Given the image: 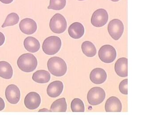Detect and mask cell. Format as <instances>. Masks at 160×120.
I'll list each match as a JSON object with an SVG mask.
<instances>
[{"instance_id": "6da1fadb", "label": "cell", "mask_w": 160, "mask_h": 120, "mask_svg": "<svg viewBox=\"0 0 160 120\" xmlns=\"http://www.w3.org/2000/svg\"><path fill=\"white\" fill-rule=\"evenodd\" d=\"M48 70L52 74L56 77H62L66 73L67 64L63 59L58 57L49 58L47 62Z\"/></svg>"}, {"instance_id": "7a4b0ae2", "label": "cell", "mask_w": 160, "mask_h": 120, "mask_svg": "<svg viewBox=\"0 0 160 120\" xmlns=\"http://www.w3.org/2000/svg\"><path fill=\"white\" fill-rule=\"evenodd\" d=\"M17 65L22 71L26 72H32L37 67V59L31 53H24L19 57L17 61Z\"/></svg>"}, {"instance_id": "3957f363", "label": "cell", "mask_w": 160, "mask_h": 120, "mask_svg": "<svg viewBox=\"0 0 160 120\" xmlns=\"http://www.w3.org/2000/svg\"><path fill=\"white\" fill-rule=\"evenodd\" d=\"M62 46V41L59 37L52 36L46 38L42 44L43 51L49 55L55 54L59 51Z\"/></svg>"}, {"instance_id": "277c9868", "label": "cell", "mask_w": 160, "mask_h": 120, "mask_svg": "<svg viewBox=\"0 0 160 120\" xmlns=\"http://www.w3.org/2000/svg\"><path fill=\"white\" fill-rule=\"evenodd\" d=\"M67 26L66 18L60 13H56L53 15L49 22V28L54 33H63L66 31Z\"/></svg>"}, {"instance_id": "5b68a950", "label": "cell", "mask_w": 160, "mask_h": 120, "mask_svg": "<svg viewBox=\"0 0 160 120\" xmlns=\"http://www.w3.org/2000/svg\"><path fill=\"white\" fill-rule=\"evenodd\" d=\"M106 98L105 90L99 87H95L89 90L87 94L88 102L92 106H97L102 102Z\"/></svg>"}, {"instance_id": "8992f818", "label": "cell", "mask_w": 160, "mask_h": 120, "mask_svg": "<svg viewBox=\"0 0 160 120\" xmlns=\"http://www.w3.org/2000/svg\"><path fill=\"white\" fill-rule=\"evenodd\" d=\"M98 56L100 59L103 62L111 63L117 57L116 50L111 45H104L99 50Z\"/></svg>"}, {"instance_id": "52a82bcc", "label": "cell", "mask_w": 160, "mask_h": 120, "mask_svg": "<svg viewBox=\"0 0 160 120\" xmlns=\"http://www.w3.org/2000/svg\"><path fill=\"white\" fill-rule=\"evenodd\" d=\"M124 30V25L121 20L114 19L110 21L108 24V32L114 40L119 39L122 35Z\"/></svg>"}, {"instance_id": "ba28073f", "label": "cell", "mask_w": 160, "mask_h": 120, "mask_svg": "<svg viewBox=\"0 0 160 120\" xmlns=\"http://www.w3.org/2000/svg\"><path fill=\"white\" fill-rule=\"evenodd\" d=\"M109 15L107 11L105 9H98L92 16L91 24L95 27H102L107 23Z\"/></svg>"}, {"instance_id": "9c48e42d", "label": "cell", "mask_w": 160, "mask_h": 120, "mask_svg": "<svg viewBox=\"0 0 160 120\" xmlns=\"http://www.w3.org/2000/svg\"><path fill=\"white\" fill-rule=\"evenodd\" d=\"M6 99L11 104H16L19 102L21 92L18 87L13 84L7 86L5 92Z\"/></svg>"}, {"instance_id": "30bf717a", "label": "cell", "mask_w": 160, "mask_h": 120, "mask_svg": "<svg viewBox=\"0 0 160 120\" xmlns=\"http://www.w3.org/2000/svg\"><path fill=\"white\" fill-rule=\"evenodd\" d=\"M41 103L40 95L36 92H29L25 97L24 104L27 109L34 110L39 107Z\"/></svg>"}, {"instance_id": "8fae6325", "label": "cell", "mask_w": 160, "mask_h": 120, "mask_svg": "<svg viewBox=\"0 0 160 120\" xmlns=\"http://www.w3.org/2000/svg\"><path fill=\"white\" fill-rule=\"evenodd\" d=\"M19 28L23 33L27 35H31L33 34L37 30V24L34 20L29 18H26L20 22Z\"/></svg>"}, {"instance_id": "7c38bea8", "label": "cell", "mask_w": 160, "mask_h": 120, "mask_svg": "<svg viewBox=\"0 0 160 120\" xmlns=\"http://www.w3.org/2000/svg\"><path fill=\"white\" fill-rule=\"evenodd\" d=\"M89 77L92 83L99 85L105 82L107 79V75L104 69L97 68L91 72Z\"/></svg>"}, {"instance_id": "4fadbf2b", "label": "cell", "mask_w": 160, "mask_h": 120, "mask_svg": "<svg viewBox=\"0 0 160 120\" xmlns=\"http://www.w3.org/2000/svg\"><path fill=\"white\" fill-rule=\"evenodd\" d=\"M64 85L62 82L55 81L50 83L47 89V93L51 98H57L59 96L62 92Z\"/></svg>"}, {"instance_id": "5bb4252c", "label": "cell", "mask_w": 160, "mask_h": 120, "mask_svg": "<svg viewBox=\"0 0 160 120\" xmlns=\"http://www.w3.org/2000/svg\"><path fill=\"white\" fill-rule=\"evenodd\" d=\"M105 110L107 112H120L122 110V104L118 98H109L105 104Z\"/></svg>"}, {"instance_id": "9a60e30c", "label": "cell", "mask_w": 160, "mask_h": 120, "mask_svg": "<svg viewBox=\"0 0 160 120\" xmlns=\"http://www.w3.org/2000/svg\"><path fill=\"white\" fill-rule=\"evenodd\" d=\"M115 70L119 76L122 78L128 76V59L122 58L118 59L115 64Z\"/></svg>"}, {"instance_id": "2e32d148", "label": "cell", "mask_w": 160, "mask_h": 120, "mask_svg": "<svg viewBox=\"0 0 160 120\" xmlns=\"http://www.w3.org/2000/svg\"><path fill=\"white\" fill-rule=\"evenodd\" d=\"M68 32L70 37L75 39H78L84 35L85 28L82 24L76 22L69 26Z\"/></svg>"}, {"instance_id": "e0dca14e", "label": "cell", "mask_w": 160, "mask_h": 120, "mask_svg": "<svg viewBox=\"0 0 160 120\" xmlns=\"http://www.w3.org/2000/svg\"><path fill=\"white\" fill-rule=\"evenodd\" d=\"M24 46L27 51L32 53L39 51L40 49V43L38 40L32 37H28L25 39Z\"/></svg>"}, {"instance_id": "ac0fdd59", "label": "cell", "mask_w": 160, "mask_h": 120, "mask_svg": "<svg viewBox=\"0 0 160 120\" xmlns=\"http://www.w3.org/2000/svg\"><path fill=\"white\" fill-rule=\"evenodd\" d=\"M13 75V69L8 62H0V77L6 79H10Z\"/></svg>"}, {"instance_id": "d6986e66", "label": "cell", "mask_w": 160, "mask_h": 120, "mask_svg": "<svg viewBox=\"0 0 160 120\" xmlns=\"http://www.w3.org/2000/svg\"><path fill=\"white\" fill-rule=\"evenodd\" d=\"M50 78L51 76L49 72L45 70H39L33 73L32 79L36 82L44 84L49 82Z\"/></svg>"}, {"instance_id": "ffe728a7", "label": "cell", "mask_w": 160, "mask_h": 120, "mask_svg": "<svg viewBox=\"0 0 160 120\" xmlns=\"http://www.w3.org/2000/svg\"><path fill=\"white\" fill-rule=\"evenodd\" d=\"M67 109L66 98H63L54 101L51 105L50 110L52 112H66Z\"/></svg>"}, {"instance_id": "44dd1931", "label": "cell", "mask_w": 160, "mask_h": 120, "mask_svg": "<svg viewBox=\"0 0 160 120\" xmlns=\"http://www.w3.org/2000/svg\"><path fill=\"white\" fill-rule=\"evenodd\" d=\"M82 51L87 57H93L96 54L97 49L94 44L89 41H85L82 45Z\"/></svg>"}, {"instance_id": "7402d4cb", "label": "cell", "mask_w": 160, "mask_h": 120, "mask_svg": "<svg viewBox=\"0 0 160 120\" xmlns=\"http://www.w3.org/2000/svg\"><path fill=\"white\" fill-rule=\"evenodd\" d=\"M20 18L18 14L15 12L9 13L6 17L5 22L2 25V28L7 26H13L16 25L19 21Z\"/></svg>"}, {"instance_id": "603a6c76", "label": "cell", "mask_w": 160, "mask_h": 120, "mask_svg": "<svg viewBox=\"0 0 160 120\" xmlns=\"http://www.w3.org/2000/svg\"><path fill=\"white\" fill-rule=\"evenodd\" d=\"M71 108L73 112H84L85 111V106L83 101L78 98H76L72 101Z\"/></svg>"}, {"instance_id": "cb8c5ba5", "label": "cell", "mask_w": 160, "mask_h": 120, "mask_svg": "<svg viewBox=\"0 0 160 120\" xmlns=\"http://www.w3.org/2000/svg\"><path fill=\"white\" fill-rule=\"evenodd\" d=\"M66 0H50L48 9L60 10L64 9L66 6Z\"/></svg>"}, {"instance_id": "d4e9b609", "label": "cell", "mask_w": 160, "mask_h": 120, "mask_svg": "<svg viewBox=\"0 0 160 120\" xmlns=\"http://www.w3.org/2000/svg\"><path fill=\"white\" fill-rule=\"evenodd\" d=\"M128 79L123 80L120 83L119 89L120 92L123 94H128Z\"/></svg>"}, {"instance_id": "484cf974", "label": "cell", "mask_w": 160, "mask_h": 120, "mask_svg": "<svg viewBox=\"0 0 160 120\" xmlns=\"http://www.w3.org/2000/svg\"><path fill=\"white\" fill-rule=\"evenodd\" d=\"M5 42V37L4 34L0 32V46H2Z\"/></svg>"}, {"instance_id": "4316f807", "label": "cell", "mask_w": 160, "mask_h": 120, "mask_svg": "<svg viewBox=\"0 0 160 120\" xmlns=\"http://www.w3.org/2000/svg\"><path fill=\"white\" fill-rule=\"evenodd\" d=\"M5 103L4 100L0 97V111H2L5 109Z\"/></svg>"}, {"instance_id": "83f0119b", "label": "cell", "mask_w": 160, "mask_h": 120, "mask_svg": "<svg viewBox=\"0 0 160 120\" xmlns=\"http://www.w3.org/2000/svg\"><path fill=\"white\" fill-rule=\"evenodd\" d=\"M13 0H0V2H1L5 4H10L13 2Z\"/></svg>"}, {"instance_id": "f1b7e54d", "label": "cell", "mask_w": 160, "mask_h": 120, "mask_svg": "<svg viewBox=\"0 0 160 120\" xmlns=\"http://www.w3.org/2000/svg\"><path fill=\"white\" fill-rule=\"evenodd\" d=\"M38 112H50V110H48V109H40L39 111Z\"/></svg>"}, {"instance_id": "f546056e", "label": "cell", "mask_w": 160, "mask_h": 120, "mask_svg": "<svg viewBox=\"0 0 160 120\" xmlns=\"http://www.w3.org/2000/svg\"><path fill=\"white\" fill-rule=\"evenodd\" d=\"M111 1H112V2H117L118 1H120V0H111Z\"/></svg>"}, {"instance_id": "4dcf8cb0", "label": "cell", "mask_w": 160, "mask_h": 120, "mask_svg": "<svg viewBox=\"0 0 160 120\" xmlns=\"http://www.w3.org/2000/svg\"><path fill=\"white\" fill-rule=\"evenodd\" d=\"M78 1H84V0H78Z\"/></svg>"}]
</instances>
